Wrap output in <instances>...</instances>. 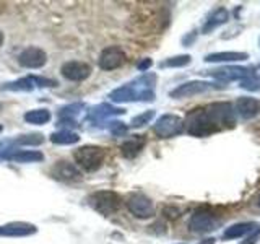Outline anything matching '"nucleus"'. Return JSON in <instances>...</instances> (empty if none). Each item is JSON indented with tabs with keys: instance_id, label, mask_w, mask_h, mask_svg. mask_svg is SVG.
I'll use <instances>...</instances> for the list:
<instances>
[{
	"instance_id": "1",
	"label": "nucleus",
	"mask_w": 260,
	"mask_h": 244,
	"mask_svg": "<svg viewBox=\"0 0 260 244\" xmlns=\"http://www.w3.org/2000/svg\"><path fill=\"white\" fill-rule=\"evenodd\" d=\"M234 126V106L230 103H213L205 108L192 109L184 120V129L193 137H208L223 127Z\"/></svg>"
},
{
	"instance_id": "2",
	"label": "nucleus",
	"mask_w": 260,
	"mask_h": 244,
	"mask_svg": "<svg viewBox=\"0 0 260 244\" xmlns=\"http://www.w3.org/2000/svg\"><path fill=\"white\" fill-rule=\"evenodd\" d=\"M104 157H106L104 148H101V146H98V145L80 146V148H77L75 153H73L77 166L86 171V173H94V171L100 169L104 163Z\"/></svg>"
},
{
	"instance_id": "3",
	"label": "nucleus",
	"mask_w": 260,
	"mask_h": 244,
	"mask_svg": "<svg viewBox=\"0 0 260 244\" xmlns=\"http://www.w3.org/2000/svg\"><path fill=\"white\" fill-rule=\"evenodd\" d=\"M120 202L122 200L119 194L114 191H98L88 197V203L91 205V208L104 217L116 214L120 207Z\"/></svg>"
},
{
	"instance_id": "4",
	"label": "nucleus",
	"mask_w": 260,
	"mask_h": 244,
	"mask_svg": "<svg viewBox=\"0 0 260 244\" xmlns=\"http://www.w3.org/2000/svg\"><path fill=\"white\" fill-rule=\"evenodd\" d=\"M153 132L159 138H171L181 135L184 132V119L176 116V114H162V116L154 122Z\"/></svg>"
},
{
	"instance_id": "5",
	"label": "nucleus",
	"mask_w": 260,
	"mask_h": 244,
	"mask_svg": "<svg viewBox=\"0 0 260 244\" xmlns=\"http://www.w3.org/2000/svg\"><path fill=\"white\" fill-rule=\"evenodd\" d=\"M127 60V54L120 46H109L101 51L100 59H98V65L100 69L111 72V70H117Z\"/></svg>"
},
{
	"instance_id": "6",
	"label": "nucleus",
	"mask_w": 260,
	"mask_h": 244,
	"mask_svg": "<svg viewBox=\"0 0 260 244\" xmlns=\"http://www.w3.org/2000/svg\"><path fill=\"white\" fill-rule=\"evenodd\" d=\"M127 208H128V211L134 217L142 218V220L150 218V217L154 215V203H153V200L148 197V195L140 194V192L130 195L128 200H127Z\"/></svg>"
},
{
	"instance_id": "7",
	"label": "nucleus",
	"mask_w": 260,
	"mask_h": 244,
	"mask_svg": "<svg viewBox=\"0 0 260 244\" xmlns=\"http://www.w3.org/2000/svg\"><path fill=\"white\" fill-rule=\"evenodd\" d=\"M18 62L24 69H31V70L43 69L44 65L47 64V54L41 47L29 46V47L24 49V51L20 52Z\"/></svg>"
},
{
	"instance_id": "8",
	"label": "nucleus",
	"mask_w": 260,
	"mask_h": 244,
	"mask_svg": "<svg viewBox=\"0 0 260 244\" xmlns=\"http://www.w3.org/2000/svg\"><path fill=\"white\" fill-rule=\"evenodd\" d=\"M213 88H216V86H213V83H208V81H202V80H193V81H185V83L179 85L177 88H174L173 92L169 93V96L174 98V100H182V98L202 95Z\"/></svg>"
},
{
	"instance_id": "9",
	"label": "nucleus",
	"mask_w": 260,
	"mask_h": 244,
	"mask_svg": "<svg viewBox=\"0 0 260 244\" xmlns=\"http://www.w3.org/2000/svg\"><path fill=\"white\" fill-rule=\"evenodd\" d=\"M218 225V220L215 218L213 214H210L205 208H199L195 214L190 217L189 228L193 233H208L213 231Z\"/></svg>"
},
{
	"instance_id": "10",
	"label": "nucleus",
	"mask_w": 260,
	"mask_h": 244,
	"mask_svg": "<svg viewBox=\"0 0 260 244\" xmlns=\"http://www.w3.org/2000/svg\"><path fill=\"white\" fill-rule=\"evenodd\" d=\"M60 73L70 81H83L91 75V65L81 60H69L60 67Z\"/></svg>"
},
{
	"instance_id": "11",
	"label": "nucleus",
	"mask_w": 260,
	"mask_h": 244,
	"mask_svg": "<svg viewBox=\"0 0 260 244\" xmlns=\"http://www.w3.org/2000/svg\"><path fill=\"white\" fill-rule=\"evenodd\" d=\"M51 174L57 179V181H62V182H78L81 181V171L73 165V163L69 161H57L55 165L51 169Z\"/></svg>"
},
{
	"instance_id": "12",
	"label": "nucleus",
	"mask_w": 260,
	"mask_h": 244,
	"mask_svg": "<svg viewBox=\"0 0 260 244\" xmlns=\"http://www.w3.org/2000/svg\"><path fill=\"white\" fill-rule=\"evenodd\" d=\"M36 233V225L28 222H12L7 225H0V236H4V238H26V236Z\"/></svg>"
},
{
	"instance_id": "13",
	"label": "nucleus",
	"mask_w": 260,
	"mask_h": 244,
	"mask_svg": "<svg viewBox=\"0 0 260 244\" xmlns=\"http://www.w3.org/2000/svg\"><path fill=\"white\" fill-rule=\"evenodd\" d=\"M210 77L221 81H233V80H244L250 77V70L246 67H221L207 72Z\"/></svg>"
},
{
	"instance_id": "14",
	"label": "nucleus",
	"mask_w": 260,
	"mask_h": 244,
	"mask_svg": "<svg viewBox=\"0 0 260 244\" xmlns=\"http://www.w3.org/2000/svg\"><path fill=\"white\" fill-rule=\"evenodd\" d=\"M143 89H138L135 81L127 85H122L119 88H116L114 92L109 95V98L112 100V103H128V101H138L140 98V93Z\"/></svg>"
},
{
	"instance_id": "15",
	"label": "nucleus",
	"mask_w": 260,
	"mask_h": 244,
	"mask_svg": "<svg viewBox=\"0 0 260 244\" xmlns=\"http://www.w3.org/2000/svg\"><path fill=\"white\" fill-rule=\"evenodd\" d=\"M236 111L242 119H254L260 111V103L255 98L242 96L236 101Z\"/></svg>"
},
{
	"instance_id": "16",
	"label": "nucleus",
	"mask_w": 260,
	"mask_h": 244,
	"mask_svg": "<svg viewBox=\"0 0 260 244\" xmlns=\"http://www.w3.org/2000/svg\"><path fill=\"white\" fill-rule=\"evenodd\" d=\"M125 111L120 109V108H114V106L108 104V103H103L100 106H94V108L89 111V120L91 122H101L108 117H112V116H120V114H124Z\"/></svg>"
},
{
	"instance_id": "17",
	"label": "nucleus",
	"mask_w": 260,
	"mask_h": 244,
	"mask_svg": "<svg viewBox=\"0 0 260 244\" xmlns=\"http://www.w3.org/2000/svg\"><path fill=\"white\" fill-rule=\"evenodd\" d=\"M8 161H15V163H41L44 160V155L36 150H13L7 155Z\"/></svg>"
},
{
	"instance_id": "18",
	"label": "nucleus",
	"mask_w": 260,
	"mask_h": 244,
	"mask_svg": "<svg viewBox=\"0 0 260 244\" xmlns=\"http://www.w3.org/2000/svg\"><path fill=\"white\" fill-rule=\"evenodd\" d=\"M228 16H230V15H228V10H226V8H223V7L216 8V10L207 18L205 24H203V28H202V33H205V35H208V33H211L215 28H218L219 24L226 23V21H228Z\"/></svg>"
},
{
	"instance_id": "19",
	"label": "nucleus",
	"mask_w": 260,
	"mask_h": 244,
	"mask_svg": "<svg viewBox=\"0 0 260 244\" xmlns=\"http://www.w3.org/2000/svg\"><path fill=\"white\" fill-rule=\"evenodd\" d=\"M143 146H145V138L140 137V135H137V137L128 138V140H125L124 143H122L120 145V151H122V155H124L125 158L132 160L143 150Z\"/></svg>"
},
{
	"instance_id": "20",
	"label": "nucleus",
	"mask_w": 260,
	"mask_h": 244,
	"mask_svg": "<svg viewBox=\"0 0 260 244\" xmlns=\"http://www.w3.org/2000/svg\"><path fill=\"white\" fill-rule=\"evenodd\" d=\"M247 59L246 52H213L205 57V62H241Z\"/></svg>"
},
{
	"instance_id": "21",
	"label": "nucleus",
	"mask_w": 260,
	"mask_h": 244,
	"mask_svg": "<svg viewBox=\"0 0 260 244\" xmlns=\"http://www.w3.org/2000/svg\"><path fill=\"white\" fill-rule=\"evenodd\" d=\"M35 88L36 86H35V81H32V77H24V78L2 85L0 86V92H32Z\"/></svg>"
},
{
	"instance_id": "22",
	"label": "nucleus",
	"mask_w": 260,
	"mask_h": 244,
	"mask_svg": "<svg viewBox=\"0 0 260 244\" xmlns=\"http://www.w3.org/2000/svg\"><path fill=\"white\" fill-rule=\"evenodd\" d=\"M255 223H236V225H231L230 228H226L224 231V238L226 239H236V238H242L244 234H249L255 230Z\"/></svg>"
},
{
	"instance_id": "23",
	"label": "nucleus",
	"mask_w": 260,
	"mask_h": 244,
	"mask_svg": "<svg viewBox=\"0 0 260 244\" xmlns=\"http://www.w3.org/2000/svg\"><path fill=\"white\" fill-rule=\"evenodd\" d=\"M12 146H38L43 145L46 142V138L43 134H26V135H20L13 138V140H8Z\"/></svg>"
},
{
	"instance_id": "24",
	"label": "nucleus",
	"mask_w": 260,
	"mask_h": 244,
	"mask_svg": "<svg viewBox=\"0 0 260 244\" xmlns=\"http://www.w3.org/2000/svg\"><path fill=\"white\" fill-rule=\"evenodd\" d=\"M24 120L28 122V124H35V126H43V124H47L49 120H51V112L47 109H32V111H28L24 112Z\"/></svg>"
},
{
	"instance_id": "25",
	"label": "nucleus",
	"mask_w": 260,
	"mask_h": 244,
	"mask_svg": "<svg viewBox=\"0 0 260 244\" xmlns=\"http://www.w3.org/2000/svg\"><path fill=\"white\" fill-rule=\"evenodd\" d=\"M49 138H51L54 145H73L80 142V135L75 132H70V130H59V132H54Z\"/></svg>"
},
{
	"instance_id": "26",
	"label": "nucleus",
	"mask_w": 260,
	"mask_h": 244,
	"mask_svg": "<svg viewBox=\"0 0 260 244\" xmlns=\"http://www.w3.org/2000/svg\"><path fill=\"white\" fill-rule=\"evenodd\" d=\"M190 64V55H176V57H169V59L162 60L159 64V67H171V69H177V67H185V65Z\"/></svg>"
},
{
	"instance_id": "27",
	"label": "nucleus",
	"mask_w": 260,
	"mask_h": 244,
	"mask_svg": "<svg viewBox=\"0 0 260 244\" xmlns=\"http://www.w3.org/2000/svg\"><path fill=\"white\" fill-rule=\"evenodd\" d=\"M154 117V111H145L142 114H138V116H135L132 119V122H130V126L132 127H143L146 124H150V120Z\"/></svg>"
},
{
	"instance_id": "28",
	"label": "nucleus",
	"mask_w": 260,
	"mask_h": 244,
	"mask_svg": "<svg viewBox=\"0 0 260 244\" xmlns=\"http://www.w3.org/2000/svg\"><path fill=\"white\" fill-rule=\"evenodd\" d=\"M109 130H111V134L114 137H124L128 132V127L120 120H112L111 126H109Z\"/></svg>"
},
{
	"instance_id": "29",
	"label": "nucleus",
	"mask_w": 260,
	"mask_h": 244,
	"mask_svg": "<svg viewBox=\"0 0 260 244\" xmlns=\"http://www.w3.org/2000/svg\"><path fill=\"white\" fill-rule=\"evenodd\" d=\"M32 81H35V86H39V88H46V86H57V81L55 80H51V78H44V77H32Z\"/></svg>"
},
{
	"instance_id": "30",
	"label": "nucleus",
	"mask_w": 260,
	"mask_h": 244,
	"mask_svg": "<svg viewBox=\"0 0 260 244\" xmlns=\"http://www.w3.org/2000/svg\"><path fill=\"white\" fill-rule=\"evenodd\" d=\"M241 88H244V89H250V92H255V89H258L260 86H258V81H257V78H254V77H247V78H244L242 81H241Z\"/></svg>"
},
{
	"instance_id": "31",
	"label": "nucleus",
	"mask_w": 260,
	"mask_h": 244,
	"mask_svg": "<svg viewBox=\"0 0 260 244\" xmlns=\"http://www.w3.org/2000/svg\"><path fill=\"white\" fill-rule=\"evenodd\" d=\"M153 65V60L151 59H142L140 62L137 64V69L140 70V72H146L150 67Z\"/></svg>"
},
{
	"instance_id": "32",
	"label": "nucleus",
	"mask_w": 260,
	"mask_h": 244,
	"mask_svg": "<svg viewBox=\"0 0 260 244\" xmlns=\"http://www.w3.org/2000/svg\"><path fill=\"white\" fill-rule=\"evenodd\" d=\"M258 239H260V226L257 228L255 231H252V236H250V238H247L242 244H255Z\"/></svg>"
},
{
	"instance_id": "33",
	"label": "nucleus",
	"mask_w": 260,
	"mask_h": 244,
	"mask_svg": "<svg viewBox=\"0 0 260 244\" xmlns=\"http://www.w3.org/2000/svg\"><path fill=\"white\" fill-rule=\"evenodd\" d=\"M200 244H215V239L213 238H208V239H203Z\"/></svg>"
},
{
	"instance_id": "34",
	"label": "nucleus",
	"mask_w": 260,
	"mask_h": 244,
	"mask_svg": "<svg viewBox=\"0 0 260 244\" xmlns=\"http://www.w3.org/2000/svg\"><path fill=\"white\" fill-rule=\"evenodd\" d=\"M4 41H5V36H4V33H2V31H0V47H2V46H4Z\"/></svg>"
},
{
	"instance_id": "35",
	"label": "nucleus",
	"mask_w": 260,
	"mask_h": 244,
	"mask_svg": "<svg viewBox=\"0 0 260 244\" xmlns=\"http://www.w3.org/2000/svg\"><path fill=\"white\" fill-rule=\"evenodd\" d=\"M257 207H260V195L257 197Z\"/></svg>"
},
{
	"instance_id": "36",
	"label": "nucleus",
	"mask_w": 260,
	"mask_h": 244,
	"mask_svg": "<svg viewBox=\"0 0 260 244\" xmlns=\"http://www.w3.org/2000/svg\"><path fill=\"white\" fill-rule=\"evenodd\" d=\"M2 130H4V127H2V124H0V132H2Z\"/></svg>"
},
{
	"instance_id": "37",
	"label": "nucleus",
	"mask_w": 260,
	"mask_h": 244,
	"mask_svg": "<svg viewBox=\"0 0 260 244\" xmlns=\"http://www.w3.org/2000/svg\"><path fill=\"white\" fill-rule=\"evenodd\" d=\"M0 108H2V104H0Z\"/></svg>"
},
{
	"instance_id": "38",
	"label": "nucleus",
	"mask_w": 260,
	"mask_h": 244,
	"mask_svg": "<svg viewBox=\"0 0 260 244\" xmlns=\"http://www.w3.org/2000/svg\"><path fill=\"white\" fill-rule=\"evenodd\" d=\"M258 44H260V41H258Z\"/></svg>"
},
{
	"instance_id": "39",
	"label": "nucleus",
	"mask_w": 260,
	"mask_h": 244,
	"mask_svg": "<svg viewBox=\"0 0 260 244\" xmlns=\"http://www.w3.org/2000/svg\"><path fill=\"white\" fill-rule=\"evenodd\" d=\"M181 244H182V242H181Z\"/></svg>"
}]
</instances>
